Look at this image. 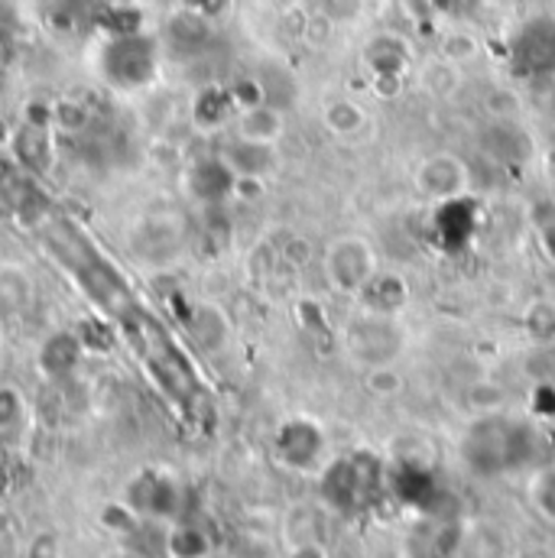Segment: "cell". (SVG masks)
Instances as JSON below:
<instances>
[{"instance_id": "6da1fadb", "label": "cell", "mask_w": 555, "mask_h": 558, "mask_svg": "<svg viewBox=\"0 0 555 558\" xmlns=\"http://www.w3.org/2000/svg\"><path fill=\"white\" fill-rule=\"evenodd\" d=\"M39 234H43V241H46V247L56 254V260L72 274V277H79V282L85 286V292L105 308V312H111L114 318H128L134 308H137V302H134V295H131V289H128V282L121 279V274L82 238V231L79 228H72L69 221H56V218H49L43 228H39Z\"/></svg>"}, {"instance_id": "7a4b0ae2", "label": "cell", "mask_w": 555, "mask_h": 558, "mask_svg": "<svg viewBox=\"0 0 555 558\" xmlns=\"http://www.w3.org/2000/svg\"><path fill=\"white\" fill-rule=\"evenodd\" d=\"M530 454H533V432L523 422L504 416L497 410L474 418L461 438V458L481 477L510 474L523 468Z\"/></svg>"}, {"instance_id": "3957f363", "label": "cell", "mask_w": 555, "mask_h": 558, "mask_svg": "<svg viewBox=\"0 0 555 558\" xmlns=\"http://www.w3.org/2000/svg\"><path fill=\"white\" fill-rule=\"evenodd\" d=\"M341 348L361 371L400 364V357L407 351V331H403L400 318L354 308L341 328Z\"/></svg>"}, {"instance_id": "277c9868", "label": "cell", "mask_w": 555, "mask_h": 558, "mask_svg": "<svg viewBox=\"0 0 555 558\" xmlns=\"http://www.w3.org/2000/svg\"><path fill=\"white\" fill-rule=\"evenodd\" d=\"M159 72V43L146 33H118L98 49V75L114 92H143Z\"/></svg>"}, {"instance_id": "5b68a950", "label": "cell", "mask_w": 555, "mask_h": 558, "mask_svg": "<svg viewBox=\"0 0 555 558\" xmlns=\"http://www.w3.org/2000/svg\"><path fill=\"white\" fill-rule=\"evenodd\" d=\"M377 270H381V251L364 234H338L322 254V274L328 289L351 302L377 277Z\"/></svg>"}, {"instance_id": "8992f818", "label": "cell", "mask_w": 555, "mask_h": 558, "mask_svg": "<svg viewBox=\"0 0 555 558\" xmlns=\"http://www.w3.org/2000/svg\"><path fill=\"white\" fill-rule=\"evenodd\" d=\"M413 189L429 205H451L471 192V169L451 149H435L422 156L413 169Z\"/></svg>"}, {"instance_id": "52a82bcc", "label": "cell", "mask_w": 555, "mask_h": 558, "mask_svg": "<svg viewBox=\"0 0 555 558\" xmlns=\"http://www.w3.org/2000/svg\"><path fill=\"white\" fill-rule=\"evenodd\" d=\"M124 500L128 507L137 513L140 520H149V523H176L179 520V510H182V487L169 477V474H159V471H140L131 477L128 490H124Z\"/></svg>"}, {"instance_id": "ba28073f", "label": "cell", "mask_w": 555, "mask_h": 558, "mask_svg": "<svg viewBox=\"0 0 555 558\" xmlns=\"http://www.w3.org/2000/svg\"><path fill=\"white\" fill-rule=\"evenodd\" d=\"M131 251L140 264L149 267H166L182 254V225L172 218H146L131 234Z\"/></svg>"}, {"instance_id": "9c48e42d", "label": "cell", "mask_w": 555, "mask_h": 558, "mask_svg": "<svg viewBox=\"0 0 555 558\" xmlns=\"http://www.w3.org/2000/svg\"><path fill=\"white\" fill-rule=\"evenodd\" d=\"M185 189H189V195L198 205L218 208V205H225L238 192V175L231 172V166L225 162V156L215 153V156H202V159H195L189 166Z\"/></svg>"}, {"instance_id": "30bf717a", "label": "cell", "mask_w": 555, "mask_h": 558, "mask_svg": "<svg viewBox=\"0 0 555 558\" xmlns=\"http://www.w3.org/2000/svg\"><path fill=\"white\" fill-rule=\"evenodd\" d=\"M225 162L238 175V182H270L282 166L277 143H257V140L234 137L225 143L221 149Z\"/></svg>"}, {"instance_id": "8fae6325", "label": "cell", "mask_w": 555, "mask_h": 558, "mask_svg": "<svg viewBox=\"0 0 555 558\" xmlns=\"http://www.w3.org/2000/svg\"><path fill=\"white\" fill-rule=\"evenodd\" d=\"M277 454L292 471H312L325 454V432L309 418H292L277 432Z\"/></svg>"}, {"instance_id": "7c38bea8", "label": "cell", "mask_w": 555, "mask_h": 558, "mask_svg": "<svg viewBox=\"0 0 555 558\" xmlns=\"http://www.w3.org/2000/svg\"><path fill=\"white\" fill-rule=\"evenodd\" d=\"M361 62L371 72V78H403L413 62V49L397 33H377L364 43Z\"/></svg>"}, {"instance_id": "4fadbf2b", "label": "cell", "mask_w": 555, "mask_h": 558, "mask_svg": "<svg viewBox=\"0 0 555 558\" xmlns=\"http://www.w3.org/2000/svg\"><path fill=\"white\" fill-rule=\"evenodd\" d=\"M410 282L407 277H400V274H390V270H377V277L371 279L364 289H361V295L354 299V305L358 308H364V312H374V315H390V318H400L403 312H407V305H410Z\"/></svg>"}, {"instance_id": "5bb4252c", "label": "cell", "mask_w": 555, "mask_h": 558, "mask_svg": "<svg viewBox=\"0 0 555 558\" xmlns=\"http://www.w3.org/2000/svg\"><path fill=\"white\" fill-rule=\"evenodd\" d=\"M82 354H85V348H82V338L75 331H52L39 344L36 361H39V371H43L46 380L62 384V380L75 377V371L82 364Z\"/></svg>"}, {"instance_id": "9a60e30c", "label": "cell", "mask_w": 555, "mask_h": 558, "mask_svg": "<svg viewBox=\"0 0 555 558\" xmlns=\"http://www.w3.org/2000/svg\"><path fill=\"white\" fill-rule=\"evenodd\" d=\"M322 124L341 143H361L371 134V114L354 98H328L322 105Z\"/></svg>"}, {"instance_id": "2e32d148", "label": "cell", "mask_w": 555, "mask_h": 558, "mask_svg": "<svg viewBox=\"0 0 555 558\" xmlns=\"http://www.w3.org/2000/svg\"><path fill=\"white\" fill-rule=\"evenodd\" d=\"M13 156L20 162V169L43 175L52 166V134L49 124L39 121H23L20 131L13 134Z\"/></svg>"}, {"instance_id": "e0dca14e", "label": "cell", "mask_w": 555, "mask_h": 558, "mask_svg": "<svg viewBox=\"0 0 555 558\" xmlns=\"http://www.w3.org/2000/svg\"><path fill=\"white\" fill-rule=\"evenodd\" d=\"M238 118V105L231 98V92L225 85H205L198 88L195 101H192V124L198 131H221L228 124H234Z\"/></svg>"}, {"instance_id": "ac0fdd59", "label": "cell", "mask_w": 555, "mask_h": 558, "mask_svg": "<svg viewBox=\"0 0 555 558\" xmlns=\"http://www.w3.org/2000/svg\"><path fill=\"white\" fill-rule=\"evenodd\" d=\"M234 137L257 140V143H277L286 137V114L279 111L274 101L254 105L238 111L234 118Z\"/></svg>"}, {"instance_id": "d6986e66", "label": "cell", "mask_w": 555, "mask_h": 558, "mask_svg": "<svg viewBox=\"0 0 555 558\" xmlns=\"http://www.w3.org/2000/svg\"><path fill=\"white\" fill-rule=\"evenodd\" d=\"M208 36H212V23L202 20V16H195V13H189V10L172 13L169 23H166V29H162V43L176 56H195V52H202L205 43H208Z\"/></svg>"}, {"instance_id": "ffe728a7", "label": "cell", "mask_w": 555, "mask_h": 558, "mask_svg": "<svg viewBox=\"0 0 555 558\" xmlns=\"http://www.w3.org/2000/svg\"><path fill=\"white\" fill-rule=\"evenodd\" d=\"M189 335L195 338V344H198L202 351H221V348L228 344L231 328H228V318H225V312H221L218 305L202 302V305H195V312L189 315Z\"/></svg>"}, {"instance_id": "44dd1931", "label": "cell", "mask_w": 555, "mask_h": 558, "mask_svg": "<svg viewBox=\"0 0 555 558\" xmlns=\"http://www.w3.org/2000/svg\"><path fill=\"white\" fill-rule=\"evenodd\" d=\"M29 299H33L29 274L16 264H3L0 267V322L23 315L29 308Z\"/></svg>"}, {"instance_id": "7402d4cb", "label": "cell", "mask_w": 555, "mask_h": 558, "mask_svg": "<svg viewBox=\"0 0 555 558\" xmlns=\"http://www.w3.org/2000/svg\"><path fill=\"white\" fill-rule=\"evenodd\" d=\"M212 556V539L205 530L192 523H169L166 526V558H208Z\"/></svg>"}, {"instance_id": "603a6c76", "label": "cell", "mask_w": 555, "mask_h": 558, "mask_svg": "<svg viewBox=\"0 0 555 558\" xmlns=\"http://www.w3.org/2000/svg\"><path fill=\"white\" fill-rule=\"evenodd\" d=\"M527 500L550 526H555V464H543L530 474Z\"/></svg>"}, {"instance_id": "cb8c5ba5", "label": "cell", "mask_w": 555, "mask_h": 558, "mask_svg": "<svg viewBox=\"0 0 555 558\" xmlns=\"http://www.w3.org/2000/svg\"><path fill=\"white\" fill-rule=\"evenodd\" d=\"M419 82H422V88L432 98H451L458 92V85H461V72H458L455 62H448V59L438 56V59H432V62L422 65Z\"/></svg>"}, {"instance_id": "d4e9b609", "label": "cell", "mask_w": 555, "mask_h": 558, "mask_svg": "<svg viewBox=\"0 0 555 558\" xmlns=\"http://www.w3.org/2000/svg\"><path fill=\"white\" fill-rule=\"evenodd\" d=\"M438 56L448 59V62H455L461 69V65H468V62H474L481 56V43L468 29H448L442 36V43H438Z\"/></svg>"}, {"instance_id": "484cf974", "label": "cell", "mask_w": 555, "mask_h": 558, "mask_svg": "<svg viewBox=\"0 0 555 558\" xmlns=\"http://www.w3.org/2000/svg\"><path fill=\"white\" fill-rule=\"evenodd\" d=\"M403 387H407V380L400 374V364H384V367L364 371V390L377 400H394L403 393Z\"/></svg>"}, {"instance_id": "4316f807", "label": "cell", "mask_w": 555, "mask_h": 558, "mask_svg": "<svg viewBox=\"0 0 555 558\" xmlns=\"http://www.w3.org/2000/svg\"><path fill=\"white\" fill-rule=\"evenodd\" d=\"M523 328L533 341H553L555 338V302L536 299L523 312Z\"/></svg>"}, {"instance_id": "83f0119b", "label": "cell", "mask_w": 555, "mask_h": 558, "mask_svg": "<svg viewBox=\"0 0 555 558\" xmlns=\"http://www.w3.org/2000/svg\"><path fill=\"white\" fill-rule=\"evenodd\" d=\"M98 520H101V526H105L108 533H114V536H124V539H131V536L137 533L140 523H143L137 513L128 507V500L105 504V507H101V513H98Z\"/></svg>"}, {"instance_id": "f1b7e54d", "label": "cell", "mask_w": 555, "mask_h": 558, "mask_svg": "<svg viewBox=\"0 0 555 558\" xmlns=\"http://www.w3.org/2000/svg\"><path fill=\"white\" fill-rule=\"evenodd\" d=\"M484 111L491 114V121H520L523 118V101L514 88H491L484 95Z\"/></svg>"}, {"instance_id": "f546056e", "label": "cell", "mask_w": 555, "mask_h": 558, "mask_svg": "<svg viewBox=\"0 0 555 558\" xmlns=\"http://www.w3.org/2000/svg\"><path fill=\"white\" fill-rule=\"evenodd\" d=\"M23 416H26L23 393L16 387H0V435L16 432L23 425Z\"/></svg>"}, {"instance_id": "4dcf8cb0", "label": "cell", "mask_w": 555, "mask_h": 558, "mask_svg": "<svg viewBox=\"0 0 555 558\" xmlns=\"http://www.w3.org/2000/svg\"><path fill=\"white\" fill-rule=\"evenodd\" d=\"M228 92H231V98H234L238 111H244V108H254V105H264V101H267V88H264V82H261V78H254V75L238 78L234 85H228Z\"/></svg>"}, {"instance_id": "1f68e13d", "label": "cell", "mask_w": 555, "mask_h": 558, "mask_svg": "<svg viewBox=\"0 0 555 558\" xmlns=\"http://www.w3.org/2000/svg\"><path fill=\"white\" fill-rule=\"evenodd\" d=\"M231 3L234 0H182V10H189V13H195V16L208 20V23H218L221 16H228Z\"/></svg>"}, {"instance_id": "d6a6232c", "label": "cell", "mask_w": 555, "mask_h": 558, "mask_svg": "<svg viewBox=\"0 0 555 558\" xmlns=\"http://www.w3.org/2000/svg\"><path fill=\"white\" fill-rule=\"evenodd\" d=\"M26 558H59V543H56V536H52V533L33 536L29 546H26Z\"/></svg>"}, {"instance_id": "836d02e7", "label": "cell", "mask_w": 555, "mask_h": 558, "mask_svg": "<svg viewBox=\"0 0 555 558\" xmlns=\"http://www.w3.org/2000/svg\"><path fill=\"white\" fill-rule=\"evenodd\" d=\"M289 558H328V556H325V549H322L318 543H299V546H292Z\"/></svg>"}, {"instance_id": "e575fe53", "label": "cell", "mask_w": 555, "mask_h": 558, "mask_svg": "<svg viewBox=\"0 0 555 558\" xmlns=\"http://www.w3.org/2000/svg\"><path fill=\"white\" fill-rule=\"evenodd\" d=\"M540 244H543V251L550 254V260L555 264V225L553 228H546V231L540 234Z\"/></svg>"}, {"instance_id": "d590c367", "label": "cell", "mask_w": 555, "mask_h": 558, "mask_svg": "<svg viewBox=\"0 0 555 558\" xmlns=\"http://www.w3.org/2000/svg\"><path fill=\"white\" fill-rule=\"evenodd\" d=\"M105 558H140L137 553H131V549H124V553H111V556H105Z\"/></svg>"}, {"instance_id": "8d00e7d4", "label": "cell", "mask_w": 555, "mask_h": 558, "mask_svg": "<svg viewBox=\"0 0 555 558\" xmlns=\"http://www.w3.org/2000/svg\"><path fill=\"white\" fill-rule=\"evenodd\" d=\"M0 526H3V513H0Z\"/></svg>"}, {"instance_id": "74e56055", "label": "cell", "mask_w": 555, "mask_h": 558, "mask_svg": "<svg viewBox=\"0 0 555 558\" xmlns=\"http://www.w3.org/2000/svg\"><path fill=\"white\" fill-rule=\"evenodd\" d=\"M292 3H302V0H292Z\"/></svg>"}]
</instances>
